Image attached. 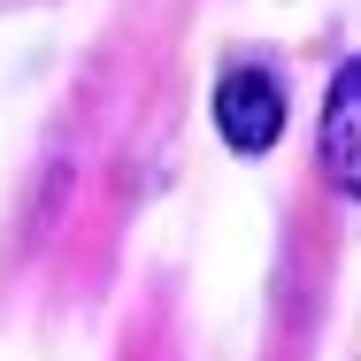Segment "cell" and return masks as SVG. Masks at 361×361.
<instances>
[{"mask_svg":"<svg viewBox=\"0 0 361 361\" xmlns=\"http://www.w3.org/2000/svg\"><path fill=\"white\" fill-rule=\"evenodd\" d=\"M323 169L361 200V54L331 77V100H323Z\"/></svg>","mask_w":361,"mask_h":361,"instance_id":"cell-2","label":"cell"},{"mask_svg":"<svg viewBox=\"0 0 361 361\" xmlns=\"http://www.w3.org/2000/svg\"><path fill=\"white\" fill-rule=\"evenodd\" d=\"M216 131L238 146V154H269L277 131H285V92H277V77L231 70L216 85Z\"/></svg>","mask_w":361,"mask_h":361,"instance_id":"cell-1","label":"cell"}]
</instances>
